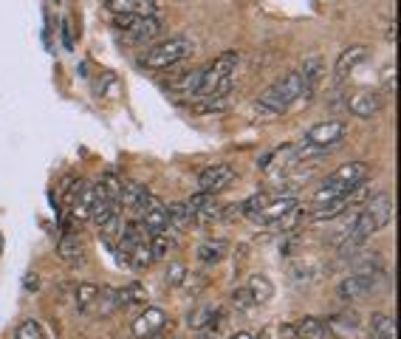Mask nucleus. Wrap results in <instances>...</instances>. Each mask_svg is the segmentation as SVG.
<instances>
[{"instance_id":"1","label":"nucleus","mask_w":401,"mask_h":339,"mask_svg":"<svg viewBox=\"0 0 401 339\" xmlns=\"http://www.w3.org/2000/svg\"><path fill=\"white\" fill-rule=\"evenodd\" d=\"M320 68H322L320 59H308V62H303L300 68L288 71L283 79L271 82V85L257 96L254 113H260V116H280V113H286L294 102H300V99L314 88V82H317V76H320Z\"/></svg>"},{"instance_id":"2","label":"nucleus","mask_w":401,"mask_h":339,"mask_svg":"<svg viewBox=\"0 0 401 339\" xmlns=\"http://www.w3.org/2000/svg\"><path fill=\"white\" fill-rule=\"evenodd\" d=\"M371 176V164L368 161H348L342 164L339 170L328 173L314 195V204H325L331 198H345V195H354Z\"/></svg>"},{"instance_id":"3","label":"nucleus","mask_w":401,"mask_h":339,"mask_svg":"<svg viewBox=\"0 0 401 339\" xmlns=\"http://www.w3.org/2000/svg\"><path fill=\"white\" fill-rule=\"evenodd\" d=\"M237 59H240L237 51H223L209 65H203L200 68V85L196 96H229Z\"/></svg>"},{"instance_id":"4","label":"nucleus","mask_w":401,"mask_h":339,"mask_svg":"<svg viewBox=\"0 0 401 339\" xmlns=\"http://www.w3.org/2000/svg\"><path fill=\"white\" fill-rule=\"evenodd\" d=\"M190 54H193V42L184 40V37H173V40H164V42L153 45L150 51H145V57H142V68L164 71V68H173V65L184 62Z\"/></svg>"},{"instance_id":"5","label":"nucleus","mask_w":401,"mask_h":339,"mask_svg":"<svg viewBox=\"0 0 401 339\" xmlns=\"http://www.w3.org/2000/svg\"><path fill=\"white\" fill-rule=\"evenodd\" d=\"M116 28L130 45H145L153 42L162 34V20L159 14L153 17H133V14H116Z\"/></svg>"},{"instance_id":"6","label":"nucleus","mask_w":401,"mask_h":339,"mask_svg":"<svg viewBox=\"0 0 401 339\" xmlns=\"http://www.w3.org/2000/svg\"><path fill=\"white\" fill-rule=\"evenodd\" d=\"M345 136H348V125L339 122V119H328V122L314 125V127L305 133V144H311V147H317L320 153H325V150L342 144Z\"/></svg>"},{"instance_id":"7","label":"nucleus","mask_w":401,"mask_h":339,"mask_svg":"<svg viewBox=\"0 0 401 339\" xmlns=\"http://www.w3.org/2000/svg\"><path fill=\"white\" fill-rule=\"evenodd\" d=\"M348 108H351V113H354V116H359V119H373V116H379V113H382V108H385V96H382L379 91L359 88L356 93H351Z\"/></svg>"},{"instance_id":"8","label":"nucleus","mask_w":401,"mask_h":339,"mask_svg":"<svg viewBox=\"0 0 401 339\" xmlns=\"http://www.w3.org/2000/svg\"><path fill=\"white\" fill-rule=\"evenodd\" d=\"M373 286H376V277H373V275L356 272V275H348V277L339 283L337 294H339V300H345V303H356V300L368 297V294L373 292Z\"/></svg>"},{"instance_id":"9","label":"nucleus","mask_w":401,"mask_h":339,"mask_svg":"<svg viewBox=\"0 0 401 339\" xmlns=\"http://www.w3.org/2000/svg\"><path fill=\"white\" fill-rule=\"evenodd\" d=\"M291 207H297V198L294 195H271L269 193V198H266V204L252 215V221H257V224H263V226H271L280 215H286Z\"/></svg>"},{"instance_id":"10","label":"nucleus","mask_w":401,"mask_h":339,"mask_svg":"<svg viewBox=\"0 0 401 339\" xmlns=\"http://www.w3.org/2000/svg\"><path fill=\"white\" fill-rule=\"evenodd\" d=\"M232 181H235V170L229 164H212V167H206L198 176L200 193H212V195L223 193Z\"/></svg>"},{"instance_id":"11","label":"nucleus","mask_w":401,"mask_h":339,"mask_svg":"<svg viewBox=\"0 0 401 339\" xmlns=\"http://www.w3.org/2000/svg\"><path fill=\"white\" fill-rule=\"evenodd\" d=\"M156 201V195H150V190L145 187V184H139V181H125L122 184V198H119V207H125V209H133V212H145L150 204Z\"/></svg>"},{"instance_id":"12","label":"nucleus","mask_w":401,"mask_h":339,"mask_svg":"<svg viewBox=\"0 0 401 339\" xmlns=\"http://www.w3.org/2000/svg\"><path fill=\"white\" fill-rule=\"evenodd\" d=\"M164 326H167V314H164L162 309L150 306V309H145V311L133 320V337L147 339V337H153V334H162Z\"/></svg>"},{"instance_id":"13","label":"nucleus","mask_w":401,"mask_h":339,"mask_svg":"<svg viewBox=\"0 0 401 339\" xmlns=\"http://www.w3.org/2000/svg\"><path fill=\"white\" fill-rule=\"evenodd\" d=\"M362 212L373 221L376 229H385V226L390 224V218H393V201H390L385 193H379V195H373V198L365 201V209H362Z\"/></svg>"},{"instance_id":"14","label":"nucleus","mask_w":401,"mask_h":339,"mask_svg":"<svg viewBox=\"0 0 401 339\" xmlns=\"http://www.w3.org/2000/svg\"><path fill=\"white\" fill-rule=\"evenodd\" d=\"M142 229L147 235H156V232H167L170 229V215H167V207L156 198L145 212H142Z\"/></svg>"},{"instance_id":"15","label":"nucleus","mask_w":401,"mask_h":339,"mask_svg":"<svg viewBox=\"0 0 401 339\" xmlns=\"http://www.w3.org/2000/svg\"><path fill=\"white\" fill-rule=\"evenodd\" d=\"M368 57V48L365 45H348L342 54H339V59H337V68H334V76H337V82H345L351 74H354V68L362 62Z\"/></svg>"},{"instance_id":"16","label":"nucleus","mask_w":401,"mask_h":339,"mask_svg":"<svg viewBox=\"0 0 401 339\" xmlns=\"http://www.w3.org/2000/svg\"><path fill=\"white\" fill-rule=\"evenodd\" d=\"M108 8L113 14H133V17H153L159 14L156 0H108Z\"/></svg>"},{"instance_id":"17","label":"nucleus","mask_w":401,"mask_h":339,"mask_svg":"<svg viewBox=\"0 0 401 339\" xmlns=\"http://www.w3.org/2000/svg\"><path fill=\"white\" fill-rule=\"evenodd\" d=\"M297 337L300 339H337L328 320H320V317H305L297 323Z\"/></svg>"},{"instance_id":"18","label":"nucleus","mask_w":401,"mask_h":339,"mask_svg":"<svg viewBox=\"0 0 401 339\" xmlns=\"http://www.w3.org/2000/svg\"><path fill=\"white\" fill-rule=\"evenodd\" d=\"M57 255H60L65 263L77 266V263L85 260V243H82L77 235H62L60 243H57Z\"/></svg>"},{"instance_id":"19","label":"nucleus","mask_w":401,"mask_h":339,"mask_svg":"<svg viewBox=\"0 0 401 339\" xmlns=\"http://www.w3.org/2000/svg\"><path fill=\"white\" fill-rule=\"evenodd\" d=\"M74 294H77V309H79L82 314H94V317H96V306H99L102 286H94V283H79Z\"/></svg>"},{"instance_id":"20","label":"nucleus","mask_w":401,"mask_h":339,"mask_svg":"<svg viewBox=\"0 0 401 339\" xmlns=\"http://www.w3.org/2000/svg\"><path fill=\"white\" fill-rule=\"evenodd\" d=\"M351 195H345V198H331V201H325V204H314V212H311V218L314 221H331V218H337V215H342L351 204Z\"/></svg>"},{"instance_id":"21","label":"nucleus","mask_w":401,"mask_h":339,"mask_svg":"<svg viewBox=\"0 0 401 339\" xmlns=\"http://www.w3.org/2000/svg\"><path fill=\"white\" fill-rule=\"evenodd\" d=\"M305 221H308V212L297 204V207H291L286 215H280V218L271 224V229H277V232H294V229H300Z\"/></svg>"},{"instance_id":"22","label":"nucleus","mask_w":401,"mask_h":339,"mask_svg":"<svg viewBox=\"0 0 401 339\" xmlns=\"http://www.w3.org/2000/svg\"><path fill=\"white\" fill-rule=\"evenodd\" d=\"M226 249H229L226 241H203L198 246V260L203 266H215L218 260L226 258Z\"/></svg>"},{"instance_id":"23","label":"nucleus","mask_w":401,"mask_h":339,"mask_svg":"<svg viewBox=\"0 0 401 339\" xmlns=\"http://www.w3.org/2000/svg\"><path fill=\"white\" fill-rule=\"evenodd\" d=\"M371 334H373V339H399V331H396V317L373 314V317H371Z\"/></svg>"},{"instance_id":"24","label":"nucleus","mask_w":401,"mask_h":339,"mask_svg":"<svg viewBox=\"0 0 401 339\" xmlns=\"http://www.w3.org/2000/svg\"><path fill=\"white\" fill-rule=\"evenodd\" d=\"M145 297H147V292H145L142 283H130V286H125V289H116V306H119V309L139 306V303H145Z\"/></svg>"},{"instance_id":"25","label":"nucleus","mask_w":401,"mask_h":339,"mask_svg":"<svg viewBox=\"0 0 401 339\" xmlns=\"http://www.w3.org/2000/svg\"><path fill=\"white\" fill-rule=\"evenodd\" d=\"M328 326H331L334 337H339V334H359V328H362V323H359V317H356L354 311H348V314H334V317L328 320Z\"/></svg>"},{"instance_id":"26","label":"nucleus","mask_w":401,"mask_h":339,"mask_svg":"<svg viewBox=\"0 0 401 339\" xmlns=\"http://www.w3.org/2000/svg\"><path fill=\"white\" fill-rule=\"evenodd\" d=\"M156 258H153V249H150V241H147V235L130 249V255H128V263L133 266V269H147L150 263H153Z\"/></svg>"},{"instance_id":"27","label":"nucleus","mask_w":401,"mask_h":339,"mask_svg":"<svg viewBox=\"0 0 401 339\" xmlns=\"http://www.w3.org/2000/svg\"><path fill=\"white\" fill-rule=\"evenodd\" d=\"M167 215H170V226H176V229H187V226L196 224V218H193V212L187 209L184 201L170 204V207H167Z\"/></svg>"},{"instance_id":"28","label":"nucleus","mask_w":401,"mask_h":339,"mask_svg":"<svg viewBox=\"0 0 401 339\" xmlns=\"http://www.w3.org/2000/svg\"><path fill=\"white\" fill-rule=\"evenodd\" d=\"M246 289L252 292V297H254V306H263V303H269V300H271V294H274L271 283H269L263 275H254V277L249 280V286H246Z\"/></svg>"},{"instance_id":"29","label":"nucleus","mask_w":401,"mask_h":339,"mask_svg":"<svg viewBox=\"0 0 401 339\" xmlns=\"http://www.w3.org/2000/svg\"><path fill=\"white\" fill-rule=\"evenodd\" d=\"M226 105H229V96H200V102L193 105V113H196V116L220 113V110H226Z\"/></svg>"},{"instance_id":"30","label":"nucleus","mask_w":401,"mask_h":339,"mask_svg":"<svg viewBox=\"0 0 401 339\" xmlns=\"http://www.w3.org/2000/svg\"><path fill=\"white\" fill-rule=\"evenodd\" d=\"M150 249H153V258L162 260L176 249V238L167 232H156V235H150Z\"/></svg>"},{"instance_id":"31","label":"nucleus","mask_w":401,"mask_h":339,"mask_svg":"<svg viewBox=\"0 0 401 339\" xmlns=\"http://www.w3.org/2000/svg\"><path fill=\"white\" fill-rule=\"evenodd\" d=\"M215 309L212 306H200V309H196L190 317H187V326L193 328V331H206L209 326H212V320H215Z\"/></svg>"},{"instance_id":"32","label":"nucleus","mask_w":401,"mask_h":339,"mask_svg":"<svg viewBox=\"0 0 401 339\" xmlns=\"http://www.w3.org/2000/svg\"><path fill=\"white\" fill-rule=\"evenodd\" d=\"M198 85H200V68H196V71H190V74H184L181 79H176V82H173V91H179V93H190V96H196V93H198Z\"/></svg>"},{"instance_id":"33","label":"nucleus","mask_w":401,"mask_h":339,"mask_svg":"<svg viewBox=\"0 0 401 339\" xmlns=\"http://www.w3.org/2000/svg\"><path fill=\"white\" fill-rule=\"evenodd\" d=\"M99 187H102L105 195L119 207V198H122V181H119V176H116V173H105V178L99 181Z\"/></svg>"},{"instance_id":"34","label":"nucleus","mask_w":401,"mask_h":339,"mask_svg":"<svg viewBox=\"0 0 401 339\" xmlns=\"http://www.w3.org/2000/svg\"><path fill=\"white\" fill-rule=\"evenodd\" d=\"M14 339H45V334H43V328H40L37 320H26V323L17 326Z\"/></svg>"},{"instance_id":"35","label":"nucleus","mask_w":401,"mask_h":339,"mask_svg":"<svg viewBox=\"0 0 401 339\" xmlns=\"http://www.w3.org/2000/svg\"><path fill=\"white\" fill-rule=\"evenodd\" d=\"M232 306H235V311H249V309H254V297H252V292L243 286V289H235L232 292Z\"/></svg>"},{"instance_id":"36","label":"nucleus","mask_w":401,"mask_h":339,"mask_svg":"<svg viewBox=\"0 0 401 339\" xmlns=\"http://www.w3.org/2000/svg\"><path fill=\"white\" fill-rule=\"evenodd\" d=\"M203 283H206V277H203V275H193V272H187V275H184V280H181V286H184L190 294H198Z\"/></svg>"},{"instance_id":"37","label":"nucleus","mask_w":401,"mask_h":339,"mask_svg":"<svg viewBox=\"0 0 401 339\" xmlns=\"http://www.w3.org/2000/svg\"><path fill=\"white\" fill-rule=\"evenodd\" d=\"M184 275H187V269H184L181 263H173V266H170V272H167V283H170V286H181Z\"/></svg>"},{"instance_id":"38","label":"nucleus","mask_w":401,"mask_h":339,"mask_svg":"<svg viewBox=\"0 0 401 339\" xmlns=\"http://www.w3.org/2000/svg\"><path fill=\"white\" fill-rule=\"evenodd\" d=\"M388 40H390V42H396V20L388 25Z\"/></svg>"},{"instance_id":"39","label":"nucleus","mask_w":401,"mask_h":339,"mask_svg":"<svg viewBox=\"0 0 401 339\" xmlns=\"http://www.w3.org/2000/svg\"><path fill=\"white\" fill-rule=\"evenodd\" d=\"M229 339H254V337H252L249 331H237V334H232Z\"/></svg>"},{"instance_id":"40","label":"nucleus","mask_w":401,"mask_h":339,"mask_svg":"<svg viewBox=\"0 0 401 339\" xmlns=\"http://www.w3.org/2000/svg\"><path fill=\"white\" fill-rule=\"evenodd\" d=\"M196 339H218V337H215L212 331H198V337H196Z\"/></svg>"}]
</instances>
